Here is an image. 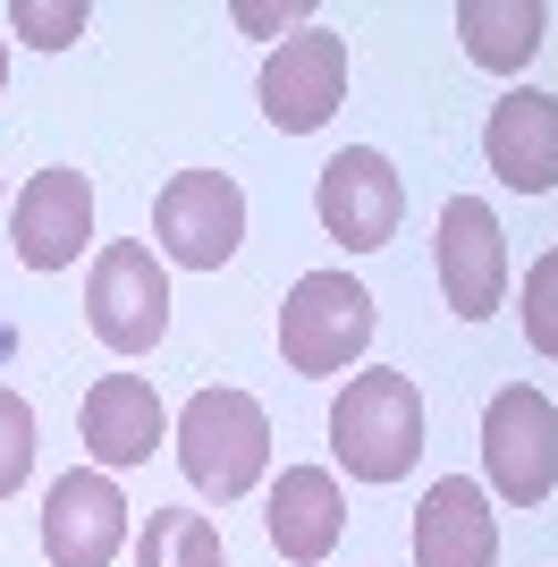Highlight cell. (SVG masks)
Masks as SVG:
<instances>
[{
  "label": "cell",
  "mask_w": 558,
  "mask_h": 567,
  "mask_svg": "<svg viewBox=\"0 0 558 567\" xmlns=\"http://www.w3.org/2000/svg\"><path fill=\"white\" fill-rule=\"evenodd\" d=\"M330 450L355 483H397L423 457V399L406 373H348L330 399Z\"/></svg>",
  "instance_id": "6da1fadb"
},
{
  "label": "cell",
  "mask_w": 558,
  "mask_h": 567,
  "mask_svg": "<svg viewBox=\"0 0 558 567\" xmlns=\"http://www.w3.org/2000/svg\"><path fill=\"white\" fill-rule=\"evenodd\" d=\"M178 466L211 508L246 499L262 483V466H271V415L246 390H195L178 415Z\"/></svg>",
  "instance_id": "7a4b0ae2"
},
{
  "label": "cell",
  "mask_w": 558,
  "mask_h": 567,
  "mask_svg": "<svg viewBox=\"0 0 558 567\" xmlns=\"http://www.w3.org/2000/svg\"><path fill=\"white\" fill-rule=\"evenodd\" d=\"M441 297L465 322H490L508 297V237H499L483 195H448L441 213Z\"/></svg>",
  "instance_id": "9c48e42d"
},
{
  "label": "cell",
  "mask_w": 558,
  "mask_h": 567,
  "mask_svg": "<svg viewBox=\"0 0 558 567\" xmlns=\"http://www.w3.org/2000/svg\"><path fill=\"white\" fill-rule=\"evenodd\" d=\"M262 525H271V550H279L288 567H322L330 550H339V525H348L339 474H330V466H279Z\"/></svg>",
  "instance_id": "4fadbf2b"
},
{
  "label": "cell",
  "mask_w": 558,
  "mask_h": 567,
  "mask_svg": "<svg viewBox=\"0 0 558 567\" xmlns=\"http://www.w3.org/2000/svg\"><path fill=\"white\" fill-rule=\"evenodd\" d=\"M339 94H348V43L330 25H304L262 60V118L288 127V136H313L339 111Z\"/></svg>",
  "instance_id": "ba28073f"
},
{
  "label": "cell",
  "mask_w": 558,
  "mask_h": 567,
  "mask_svg": "<svg viewBox=\"0 0 558 567\" xmlns=\"http://www.w3.org/2000/svg\"><path fill=\"white\" fill-rule=\"evenodd\" d=\"M25 474H34V406L0 381V499L18 492Z\"/></svg>",
  "instance_id": "d6986e66"
},
{
  "label": "cell",
  "mask_w": 558,
  "mask_h": 567,
  "mask_svg": "<svg viewBox=\"0 0 558 567\" xmlns=\"http://www.w3.org/2000/svg\"><path fill=\"white\" fill-rule=\"evenodd\" d=\"M483 153L516 195H550L558 187V102L534 94V85L499 94V111L483 127Z\"/></svg>",
  "instance_id": "5bb4252c"
},
{
  "label": "cell",
  "mask_w": 558,
  "mask_h": 567,
  "mask_svg": "<svg viewBox=\"0 0 558 567\" xmlns=\"http://www.w3.org/2000/svg\"><path fill=\"white\" fill-rule=\"evenodd\" d=\"M541 0H465L457 9V34H465V51L483 60V69H499V76H516L525 60L541 51Z\"/></svg>",
  "instance_id": "2e32d148"
},
{
  "label": "cell",
  "mask_w": 558,
  "mask_h": 567,
  "mask_svg": "<svg viewBox=\"0 0 558 567\" xmlns=\"http://www.w3.org/2000/svg\"><path fill=\"white\" fill-rule=\"evenodd\" d=\"M525 339H534V355L558 364V246L525 271Z\"/></svg>",
  "instance_id": "ffe728a7"
},
{
  "label": "cell",
  "mask_w": 558,
  "mask_h": 567,
  "mask_svg": "<svg viewBox=\"0 0 558 567\" xmlns=\"http://www.w3.org/2000/svg\"><path fill=\"white\" fill-rule=\"evenodd\" d=\"M372 339V288L348 280V271H304L288 288V306H279V355H288V373L304 381H330L348 373L355 355Z\"/></svg>",
  "instance_id": "3957f363"
},
{
  "label": "cell",
  "mask_w": 558,
  "mask_h": 567,
  "mask_svg": "<svg viewBox=\"0 0 558 567\" xmlns=\"http://www.w3.org/2000/svg\"><path fill=\"white\" fill-rule=\"evenodd\" d=\"M85 322H93V339H102L111 355H144L169 331V280H162V262L144 255V237H118V246L93 255Z\"/></svg>",
  "instance_id": "5b68a950"
},
{
  "label": "cell",
  "mask_w": 558,
  "mask_h": 567,
  "mask_svg": "<svg viewBox=\"0 0 558 567\" xmlns=\"http://www.w3.org/2000/svg\"><path fill=\"white\" fill-rule=\"evenodd\" d=\"M162 441H169V424H162V399H153L144 373H102L85 390V450H93L102 474L111 466H144Z\"/></svg>",
  "instance_id": "9a60e30c"
},
{
  "label": "cell",
  "mask_w": 558,
  "mask_h": 567,
  "mask_svg": "<svg viewBox=\"0 0 558 567\" xmlns=\"http://www.w3.org/2000/svg\"><path fill=\"white\" fill-rule=\"evenodd\" d=\"M313 213H322V229L339 237L348 255L390 246V237H397V213H406V187H397L390 153H372V144L330 153V162H322V187H313Z\"/></svg>",
  "instance_id": "52a82bcc"
},
{
  "label": "cell",
  "mask_w": 558,
  "mask_h": 567,
  "mask_svg": "<svg viewBox=\"0 0 558 567\" xmlns=\"http://www.w3.org/2000/svg\"><path fill=\"white\" fill-rule=\"evenodd\" d=\"M43 550L51 567H111L127 550V499L102 466H76L43 499Z\"/></svg>",
  "instance_id": "30bf717a"
},
{
  "label": "cell",
  "mask_w": 558,
  "mask_h": 567,
  "mask_svg": "<svg viewBox=\"0 0 558 567\" xmlns=\"http://www.w3.org/2000/svg\"><path fill=\"white\" fill-rule=\"evenodd\" d=\"M483 474H490V492L508 499V508L550 499V483H558V415H550V399H541L534 381L490 390V406H483Z\"/></svg>",
  "instance_id": "277c9868"
},
{
  "label": "cell",
  "mask_w": 558,
  "mask_h": 567,
  "mask_svg": "<svg viewBox=\"0 0 558 567\" xmlns=\"http://www.w3.org/2000/svg\"><path fill=\"white\" fill-rule=\"evenodd\" d=\"M136 567H229L220 559V525L204 508H153L144 543H136Z\"/></svg>",
  "instance_id": "e0dca14e"
},
{
  "label": "cell",
  "mask_w": 558,
  "mask_h": 567,
  "mask_svg": "<svg viewBox=\"0 0 558 567\" xmlns=\"http://www.w3.org/2000/svg\"><path fill=\"white\" fill-rule=\"evenodd\" d=\"M9 25H18L34 51H69L85 34V0H9Z\"/></svg>",
  "instance_id": "ac0fdd59"
},
{
  "label": "cell",
  "mask_w": 558,
  "mask_h": 567,
  "mask_svg": "<svg viewBox=\"0 0 558 567\" xmlns=\"http://www.w3.org/2000/svg\"><path fill=\"white\" fill-rule=\"evenodd\" d=\"M0 195H9V187H0Z\"/></svg>",
  "instance_id": "603a6c76"
},
{
  "label": "cell",
  "mask_w": 558,
  "mask_h": 567,
  "mask_svg": "<svg viewBox=\"0 0 558 567\" xmlns=\"http://www.w3.org/2000/svg\"><path fill=\"white\" fill-rule=\"evenodd\" d=\"M237 25H255V34H279V25H297V34H304L313 18H304V9H255V0H237Z\"/></svg>",
  "instance_id": "44dd1931"
},
{
  "label": "cell",
  "mask_w": 558,
  "mask_h": 567,
  "mask_svg": "<svg viewBox=\"0 0 558 567\" xmlns=\"http://www.w3.org/2000/svg\"><path fill=\"white\" fill-rule=\"evenodd\" d=\"M0 85H9V43H0Z\"/></svg>",
  "instance_id": "7402d4cb"
},
{
  "label": "cell",
  "mask_w": 558,
  "mask_h": 567,
  "mask_svg": "<svg viewBox=\"0 0 558 567\" xmlns=\"http://www.w3.org/2000/svg\"><path fill=\"white\" fill-rule=\"evenodd\" d=\"M153 237H162V255L186 262V271H220L237 255V237H246V195H237L229 169H178L153 204Z\"/></svg>",
  "instance_id": "8992f818"
},
{
  "label": "cell",
  "mask_w": 558,
  "mask_h": 567,
  "mask_svg": "<svg viewBox=\"0 0 558 567\" xmlns=\"http://www.w3.org/2000/svg\"><path fill=\"white\" fill-rule=\"evenodd\" d=\"M93 237V187L85 169H34L9 213V246H18L25 271H69Z\"/></svg>",
  "instance_id": "8fae6325"
},
{
  "label": "cell",
  "mask_w": 558,
  "mask_h": 567,
  "mask_svg": "<svg viewBox=\"0 0 558 567\" xmlns=\"http://www.w3.org/2000/svg\"><path fill=\"white\" fill-rule=\"evenodd\" d=\"M415 567H499V525L474 474H441L415 508Z\"/></svg>",
  "instance_id": "7c38bea8"
}]
</instances>
